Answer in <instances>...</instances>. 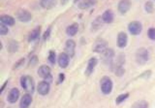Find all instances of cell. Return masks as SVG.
Listing matches in <instances>:
<instances>
[{"label": "cell", "instance_id": "10", "mask_svg": "<svg viewBox=\"0 0 155 108\" xmlns=\"http://www.w3.org/2000/svg\"><path fill=\"white\" fill-rule=\"evenodd\" d=\"M98 63V60L95 57H91L88 61L87 67L85 70V75L87 76H90L94 72V70Z\"/></svg>", "mask_w": 155, "mask_h": 108}, {"label": "cell", "instance_id": "13", "mask_svg": "<svg viewBox=\"0 0 155 108\" xmlns=\"http://www.w3.org/2000/svg\"><path fill=\"white\" fill-rule=\"evenodd\" d=\"M58 65L62 69H65L70 63V56L65 53L62 52L59 53L58 58Z\"/></svg>", "mask_w": 155, "mask_h": 108}, {"label": "cell", "instance_id": "16", "mask_svg": "<svg viewBox=\"0 0 155 108\" xmlns=\"http://www.w3.org/2000/svg\"><path fill=\"white\" fill-rule=\"evenodd\" d=\"M41 32V27L36 26L35 29L31 30L28 36V41L29 42H34L39 39Z\"/></svg>", "mask_w": 155, "mask_h": 108}, {"label": "cell", "instance_id": "7", "mask_svg": "<svg viewBox=\"0 0 155 108\" xmlns=\"http://www.w3.org/2000/svg\"><path fill=\"white\" fill-rule=\"evenodd\" d=\"M128 30L132 35H139L142 30V24L140 21H133L128 25Z\"/></svg>", "mask_w": 155, "mask_h": 108}, {"label": "cell", "instance_id": "30", "mask_svg": "<svg viewBox=\"0 0 155 108\" xmlns=\"http://www.w3.org/2000/svg\"><path fill=\"white\" fill-rule=\"evenodd\" d=\"M25 60V59L24 58H22L18 59V60L14 64V65H13V70H16V69H17L21 67L24 64Z\"/></svg>", "mask_w": 155, "mask_h": 108}, {"label": "cell", "instance_id": "34", "mask_svg": "<svg viewBox=\"0 0 155 108\" xmlns=\"http://www.w3.org/2000/svg\"><path fill=\"white\" fill-rule=\"evenodd\" d=\"M38 62V58L36 55H33L29 61V64L31 66H35Z\"/></svg>", "mask_w": 155, "mask_h": 108}, {"label": "cell", "instance_id": "25", "mask_svg": "<svg viewBox=\"0 0 155 108\" xmlns=\"http://www.w3.org/2000/svg\"><path fill=\"white\" fill-rule=\"evenodd\" d=\"M131 108H148V103L145 100H139L134 102Z\"/></svg>", "mask_w": 155, "mask_h": 108}, {"label": "cell", "instance_id": "2", "mask_svg": "<svg viewBox=\"0 0 155 108\" xmlns=\"http://www.w3.org/2000/svg\"><path fill=\"white\" fill-rule=\"evenodd\" d=\"M113 83L112 79L108 76H104L100 80V88L102 93L104 95H109L113 90Z\"/></svg>", "mask_w": 155, "mask_h": 108}, {"label": "cell", "instance_id": "11", "mask_svg": "<svg viewBox=\"0 0 155 108\" xmlns=\"http://www.w3.org/2000/svg\"><path fill=\"white\" fill-rule=\"evenodd\" d=\"M131 1L128 0H122L118 2L117 10L118 12L124 15L127 13L131 7Z\"/></svg>", "mask_w": 155, "mask_h": 108}, {"label": "cell", "instance_id": "12", "mask_svg": "<svg viewBox=\"0 0 155 108\" xmlns=\"http://www.w3.org/2000/svg\"><path fill=\"white\" fill-rule=\"evenodd\" d=\"M19 95L20 92L19 89L17 87H13L8 92L7 96V100L9 103H15L18 101Z\"/></svg>", "mask_w": 155, "mask_h": 108}, {"label": "cell", "instance_id": "37", "mask_svg": "<svg viewBox=\"0 0 155 108\" xmlns=\"http://www.w3.org/2000/svg\"><path fill=\"white\" fill-rule=\"evenodd\" d=\"M2 47H3V46H2V42H1V49H0V50H1L2 49Z\"/></svg>", "mask_w": 155, "mask_h": 108}, {"label": "cell", "instance_id": "24", "mask_svg": "<svg viewBox=\"0 0 155 108\" xmlns=\"http://www.w3.org/2000/svg\"><path fill=\"white\" fill-rule=\"evenodd\" d=\"M104 23L101 16H97L96 17L94 20L91 23V29L93 31L98 30L102 25V24Z\"/></svg>", "mask_w": 155, "mask_h": 108}, {"label": "cell", "instance_id": "29", "mask_svg": "<svg viewBox=\"0 0 155 108\" xmlns=\"http://www.w3.org/2000/svg\"><path fill=\"white\" fill-rule=\"evenodd\" d=\"M147 36L149 39L155 41V28L150 27L147 30Z\"/></svg>", "mask_w": 155, "mask_h": 108}, {"label": "cell", "instance_id": "19", "mask_svg": "<svg viewBox=\"0 0 155 108\" xmlns=\"http://www.w3.org/2000/svg\"><path fill=\"white\" fill-rule=\"evenodd\" d=\"M1 22L8 26H13L15 24V19L9 15H2L0 16Z\"/></svg>", "mask_w": 155, "mask_h": 108}, {"label": "cell", "instance_id": "27", "mask_svg": "<svg viewBox=\"0 0 155 108\" xmlns=\"http://www.w3.org/2000/svg\"><path fill=\"white\" fill-rule=\"evenodd\" d=\"M48 61L51 64H54L56 61V54L54 50H50L48 52V57H47Z\"/></svg>", "mask_w": 155, "mask_h": 108}, {"label": "cell", "instance_id": "6", "mask_svg": "<svg viewBox=\"0 0 155 108\" xmlns=\"http://www.w3.org/2000/svg\"><path fill=\"white\" fill-rule=\"evenodd\" d=\"M115 56V52L113 49L108 48L105 52L102 53L101 56L102 60L105 64H107L111 67L114 63V58Z\"/></svg>", "mask_w": 155, "mask_h": 108}, {"label": "cell", "instance_id": "23", "mask_svg": "<svg viewBox=\"0 0 155 108\" xmlns=\"http://www.w3.org/2000/svg\"><path fill=\"white\" fill-rule=\"evenodd\" d=\"M57 4L56 1L51 0H42L40 1V5L42 8L46 9H50L56 6Z\"/></svg>", "mask_w": 155, "mask_h": 108}, {"label": "cell", "instance_id": "35", "mask_svg": "<svg viewBox=\"0 0 155 108\" xmlns=\"http://www.w3.org/2000/svg\"><path fill=\"white\" fill-rule=\"evenodd\" d=\"M65 74L63 73H60L58 75V81H57V84H62L64 80H65Z\"/></svg>", "mask_w": 155, "mask_h": 108}, {"label": "cell", "instance_id": "31", "mask_svg": "<svg viewBox=\"0 0 155 108\" xmlns=\"http://www.w3.org/2000/svg\"><path fill=\"white\" fill-rule=\"evenodd\" d=\"M8 32V29L6 25L0 23V35H6Z\"/></svg>", "mask_w": 155, "mask_h": 108}, {"label": "cell", "instance_id": "26", "mask_svg": "<svg viewBox=\"0 0 155 108\" xmlns=\"http://www.w3.org/2000/svg\"><path fill=\"white\" fill-rule=\"evenodd\" d=\"M129 93H122L119 95L115 100V103L116 104H120V103H123L125 100H127L128 97H129Z\"/></svg>", "mask_w": 155, "mask_h": 108}, {"label": "cell", "instance_id": "8", "mask_svg": "<svg viewBox=\"0 0 155 108\" xmlns=\"http://www.w3.org/2000/svg\"><path fill=\"white\" fill-rule=\"evenodd\" d=\"M16 16L17 19L22 22H27L31 19V14L30 11L24 8H19L16 13Z\"/></svg>", "mask_w": 155, "mask_h": 108}, {"label": "cell", "instance_id": "32", "mask_svg": "<svg viewBox=\"0 0 155 108\" xmlns=\"http://www.w3.org/2000/svg\"><path fill=\"white\" fill-rule=\"evenodd\" d=\"M151 71L150 70H145V72H142L141 74L139 75V78H144V79H147V78H148L151 75Z\"/></svg>", "mask_w": 155, "mask_h": 108}, {"label": "cell", "instance_id": "22", "mask_svg": "<svg viewBox=\"0 0 155 108\" xmlns=\"http://www.w3.org/2000/svg\"><path fill=\"white\" fill-rule=\"evenodd\" d=\"M96 1H91V0H88V1H79L78 4V8L81 9H87L90 7H92L96 4Z\"/></svg>", "mask_w": 155, "mask_h": 108}, {"label": "cell", "instance_id": "9", "mask_svg": "<svg viewBox=\"0 0 155 108\" xmlns=\"http://www.w3.org/2000/svg\"><path fill=\"white\" fill-rule=\"evenodd\" d=\"M76 42L74 40L71 39H68L66 41L65 44V52L70 56L73 57L75 54L76 49Z\"/></svg>", "mask_w": 155, "mask_h": 108}, {"label": "cell", "instance_id": "5", "mask_svg": "<svg viewBox=\"0 0 155 108\" xmlns=\"http://www.w3.org/2000/svg\"><path fill=\"white\" fill-rule=\"evenodd\" d=\"M136 61L139 65L145 64L148 60V52L145 47L139 48L135 54Z\"/></svg>", "mask_w": 155, "mask_h": 108}, {"label": "cell", "instance_id": "28", "mask_svg": "<svg viewBox=\"0 0 155 108\" xmlns=\"http://www.w3.org/2000/svg\"><path fill=\"white\" fill-rule=\"evenodd\" d=\"M144 9L148 13H152L154 10V5L153 2L148 1H147L144 5Z\"/></svg>", "mask_w": 155, "mask_h": 108}, {"label": "cell", "instance_id": "4", "mask_svg": "<svg viewBox=\"0 0 155 108\" xmlns=\"http://www.w3.org/2000/svg\"><path fill=\"white\" fill-rule=\"evenodd\" d=\"M38 75L42 78L44 79V81L48 82V83H51L52 82L53 76L51 73V69L50 67L46 65H41L37 70Z\"/></svg>", "mask_w": 155, "mask_h": 108}, {"label": "cell", "instance_id": "17", "mask_svg": "<svg viewBox=\"0 0 155 108\" xmlns=\"http://www.w3.org/2000/svg\"><path fill=\"white\" fill-rule=\"evenodd\" d=\"M101 18L104 23L110 24L114 21V15L112 10L107 9L104 12L101 16Z\"/></svg>", "mask_w": 155, "mask_h": 108}, {"label": "cell", "instance_id": "14", "mask_svg": "<svg viewBox=\"0 0 155 108\" xmlns=\"http://www.w3.org/2000/svg\"><path fill=\"white\" fill-rule=\"evenodd\" d=\"M128 43V36L127 34L121 31L118 33L117 36V46L119 48H124L127 46Z\"/></svg>", "mask_w": 155, "mask_h": 108}, {"label": "cell", "instance_id": "36", "mask_svg": "<svg viewBox=\"0 0 155 108\" xmlns=\"http://www.w3.org/2000/svg\"><path fill=\"white\" fill-rule=\"evenodd\" d=\"M7 83H8V80H6V81L2 84V85L1 86V89H0V93H1V94H2V93L3 91H4V90L5 88L6 87V86H7Z\"/></svg>", "mask_w": 155, "mask_h": 108}, {"label": "cell", "instance_id": "1", "mask_svg": "<svg viewBox=\"0 0 155 108\" xmlns=\"http://www.w3.org/2000/svg\"><path fill=\"white\" fill-rule=\"evenodd\" d=\"M20 84L22 89L28 93L35 91V81L30 75H23L20 78Z\"/></svg>", "mask_w": 155, "mask_h": 108}, {"label": "cell", "instance_id": "3", "mask_svg": "<svg viewBox=\"0 0 155 108\" xmlns=\"http://www.w3.org/2000/svg\"><path fill=\"white\" fill-rule=\"evenodd\" d=\"M108 42L104 38H99L95 40L92 46V51L97 53H103L108 48Z\"/></svg>", "mask_w": 155, "mask_h": 108}, {"label": "cell", "instance_id": "20", "mask_svg": "<svg viewBox=\"0 0 155 108\" xmlns=\"http://www.w3.org/2000/svg\"><path fill=\"white\" fill-rule=\"evenodd\" d=\"M79 30V24L77 22H74L69 25L66 28V33L69 36H75Z\"/></svg>", "mask_w": 155, "mask_h": 108}, {"label": "cell", "instance_id": "18", "mask_svg": "<svg viewBox=\"0 0 155 108\" xmlns=\"http://www.w3.org/2000/svg\"><path fill=\"white\" fill-rule=\"evenodd\" d=\"M32 102V96L30 93L24 95L19 102V108H28Z\"/></svg>", "mask_w": 155, "mask_h": 108}, {"label": "cell", "instance_id": "15", "mask_svg": "<svg viewBox=\"0 0 155 108\" xmlns=\"http://www.w3.org/2000/svg\"><path fill=\"white\" fill-rule=\"evenodd\" d=\"M50 89V83L45 81L39 82L37 86V91L41 95H46L49 93Z\"/></svg>", "mask_w": 155, "mask_h": 108}, {"label": "cell", "instance_id": "33", "mask_svg": "<svg viewBox=\"0 0 155 108\" xmlns=\"http://www.w3.org/2000/svg\"><path fill=\"white\" fill-rule=\"evenodd\" d=\"M51 27H48L46 30L44 32V34H43V39L44 41H47L50 36V34H51Z\"/></svg>", "mask_w": 155, "mask_h": 108}, {"label": "cell", "instance_id": "21", "mask_svg": "<svg viewBox=\"0 0 155 108\" xmlns=\"http://www.w3.org/2000/svg\"><path fill=\"white\" fill-rule=\"evenodd\" d=\"M19 44L17 41L15 39H10L7 43V49L8 52L10 53H15L19 49Z\"/></svg>", "mask_w": 155, "mask_h": 108}]
</instances>
